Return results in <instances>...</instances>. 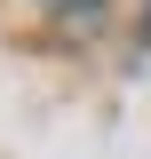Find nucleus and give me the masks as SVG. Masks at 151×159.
Masks as SVG:
<instances>
[]
</instances>
